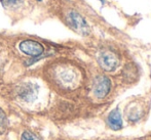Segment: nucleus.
Returning a JSON list of instances; mask_svg holds the SVG:
<instances>
[{
  "mask_svg": "<svg viewBox=\"0 0 151 140\" xmlns=\"http://www.w3.org/2000/svg\"><path fill=\"white\" fill-rule=\"evenodd\" d=\"M63 73H61L60 74V81L62 82L63 84H65V85H67V84H70V83H72V82L74 81V74L72 73V71H69V70H66V69H64L63 71Z\"/></svg>",
  "mask_w": 151,
  "mask_h": 140,
  "instance_id": "obj_7",
  "label": "nucleus"
},
{
  "mask_svg": "<svg viewBox=\"0 0 151 140\" xmlns=\"http://www.w3.org/2000/svg\"><path fill=\"white\" fill-rule=\"evenodd\" d=\"M21 140H41L37 135L33 134L32 132H29V131H26V132L23 133L22 138Z\"/></svg>",
  "mask_w": 151,
  "mask_h": 140,
  "instance_id": "obj_10",
  "label": "nucleus"
},
{
  "mask_svg": "<svg viewBox=\"0 0 151 140\" xmlns=\"http://www.w3.org/2000/svg\"><path fill=\"white\" fill-rule=\"evenodd\" d=\"M67 23L70 28L81 35H88L91 31L86 21L78 12L73 11V10L67 14Z\"/></svg>",
  "mask_w": 151,
  "mask_h": 140,
  "instance_id": "obj_1",
  "label": "nucleus"
},
{
  "mask_svg": "<svg viewBox=\"0 0 151 140\" xmlns=\"http://www.w3.org/2000/svg\"><path fill=\"white\" fill-rule=\"evenodd\" d=\"M111 82L105 76H99L93 81V94L98 98H104L109 93Z\"/></svg>",
  "mask_w": 151,
  "mask_h": 140,
  "instance_id": "obj_4",
  "label": "nucleus"
},
{
  "mask_svg": "<svg viewBox=\"0 0 151 140\" xmlns=\"http://www.w3.org/2000/svg\"><path fill=\"white\" fill-rule=\"evenodd\" d=\"M37 93H38L37 87L31 83H26L22 85L18 90L19 96L24 101H27V102L33 101L36 98V96H37Z\"/></svg>",
  "mask_w": 151,
  "mask_h": 140,
  "instance_id": "obj_5",
  "label": "nucleus"
},
{
  "mask_svg": "<svg viewBox=\"0 0 151 140\" xmlns=\"http://www.w3.org/2000/svg\"><path fill=\"white\" fill-rule=\"evenodd\" d=\"M98 63L100 67L106 72H113L119 65V58L114 52L110 50H105L100 53L98 57Z\"/></svg>",
  "mask_w": 151,
  "mask_h": 140,
  "instance_id": "obj_2",
  "label": "nucleus"
},
{
  "mask_svg": "<svg viewBox=\"0 0 151 140\" xmlns=\"http://www.w3.org/2000/svg\"><path fill=\"white\" fill-rule=\"evenodd\" d=\"M19 48L24 54L33 57L41 55L44 52L43 45L34 40H23L19 44Z\"/></svg>",
  "mask_w": 151,
  "mask_h": 140,
  "instance_id": "obj_3",
  "label": "nucleus"
},
{
  "mask_svg": "<svg viewBox=\"0 0 151 140\" xmlns=\"http://www.w3.org/2000/svg\"><path fill=\"white\" fill-rule=\"evenodd\" d=\"M7 127V120H6V116L4 114V112L0 109V135L2 133H4V131L6 130Z\"/></svg>",
  "mask_w": 151,
  "mask_h": 140,
  "instance_id": "obj_9",
  "label": "nucleus"
},
{
  "mask_svg": "<svg viewBox=\"0 0 151 140\" xmlns=\"http://www.w3.org/2000/svg\"><path fill=\"white\" fill-rule=\"evenodd\" d=\"M39 1H40V0H39Z\"/></svg>",
  "mask_w": 151,
  "mask_h": 140,
  "instance_id": "obj_11",
  "label": "nucleus"
},
{
  "mask_svg": "<svg viewBox=\"0 0 151 140\" xmlns=\"http://www.w3.org/2000/svg\"><path fill=\"white\" fill-rule=\"evenodd\" d=\"M108 124H109L110 128L113 129V130H119L121 128L122 120H121V116L117 109H114L109 114V116H108Z\"/></svg>",
  "mask_w": 151,
  "mask_h": 140,
  "instance_id": "obj_6",
  "label": "nucleus"
},
{
  "mask_svg": "<svg viewBox=\"0 0 151 140\" xmlns=\"http://www.w3.org/2000/svg\"><path fill=\"white\" fill-rule=\"evenodd\" d=\"M5 8H16L22 3L23 0H0Z\"/></svg>",
  "mask_w": 151,
  "mask_h": 140,
  "instance_id": "obj_8",
  "label": "nucleus"
}]
</instances>
